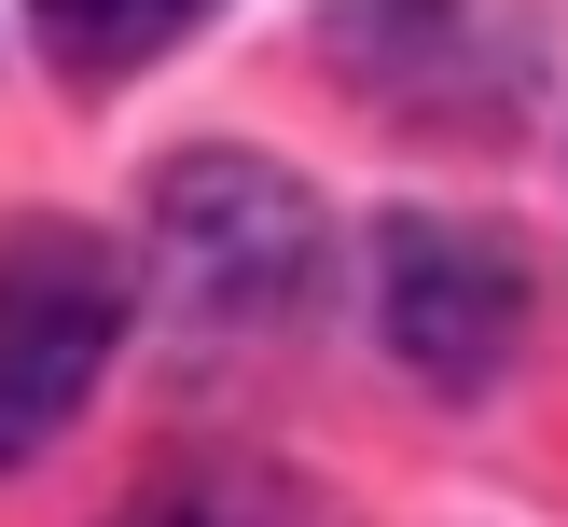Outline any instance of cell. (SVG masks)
I'll use <instances>...</instances> for the list:
<instances>
[{
	"instance_id": "6da1fadb",
	"label": "cell",
	"mask_w": 568,
	"mask_h": 527,
	"mask_svg": "<svg viewBox=\"0 0 568 527\" xmlns=\"http://www.w3.org/2000/svg\"><path fill=\"white\" fill-rule=\"evenodd\" d=\"M111 347H125V250L83 222H14L0 236V472L83 416Z\"/></svg>"
},
{
	"instance_id": "7a4b0ae2",
	"label": "cell",
	"mask_w": 568,
	"mask_h": 527,
	"mask_svg": "<svg viewBox=\"0 0 568 527\" xmlns=\"http://www.w3.org/2000/svg\"><path fill=\"white\" fill-rule=\"evenodd\" d=\"M527 333V264L471 222H403L388 236V347L430 388H486L499 347Z\"/></svg>"
},
{
	"instance_id": "3957f363",
	"label": "cell",
	"mask_w": 568,
	"mask_h": 527,
	"mask_svg": "<svg viewBox=\"0 0 568 527\" xmlns=\"http://www.w3.org/2000/svg\"><path fill=\"white\" fill-rule=\"evenodd\" d=\"M166 250L209 305H277L305 277V209H292V181L209 153V166H166Z\"/></svg>"
},
{
	"instance_id": "277c9868",
	"label": "cell",
	"mask_w": 568,
	"mask_h": 527,
	"mask_svg": "<svg viewBox=\"0 0 568 527\" xmlns=\"http://www.w3.org/2000/svg\"><path fill=\"white\" fill-rule=\"evenodd\" d=\"M194 14H209V0H28V28H42V55H55L70 83H125V70H153Z\"/></svg>"
},
{
	"instance_id": "5b68a950",
	"label": "cell",
	"mask_w": 568,
	"mask_h": 527,
	"mask_svg": "<svg viewBox=\"0 0 568 527\" xmlns=\"http://www.w3.org/2000/svg\"><path fill=\"white\" fill-rule=\"evenodd\" d=\"M111 527H250V514H222V499H139V514H111Z\"/></svg>"
}]
</instances>
